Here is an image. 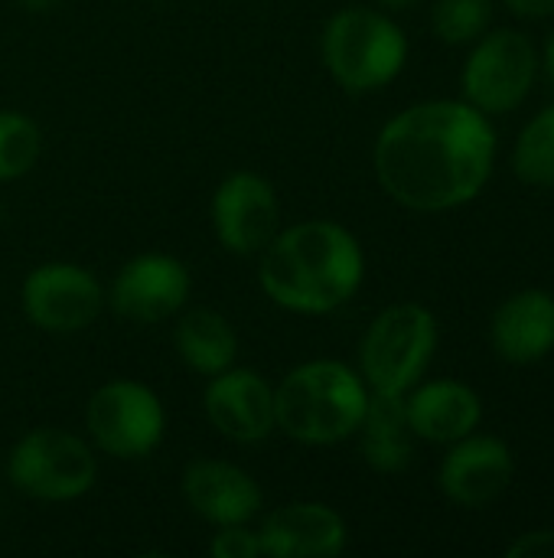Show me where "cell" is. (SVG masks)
I'll list each match as a JSON object with an SVG mask.
<instances>
[{"label": "cell", "instance_id": "6da1fadb", "mask_svg": "<svg viewBox=\"0 0 554 558\" xmlns=\"http://www.w3.org/2000/svg\"><path fill=\"white\" fill-rule=\"evenodd\" d=\"M496 131L470 101H418L376 137L372 167L405 209L447 213L480 196L493 173Z\"/></svg>", "mask_w": 554, "mask_h": 558}, {"label": "cell", "instance_id": "7a4b0ae2", "mask_svg": "<svg viewBox=\"0 0 554 558\" xmlns=\"http://www.w3.org/2000/svg\"><path fill=\"white\" fill-rule=\"evenodd\" d=\"M366 252L359 239L333 219H304L258 252V284L271 304L320 317L340 311L362 288Z\"/></svg>", "mask_w": 554, "mask_h": 558}, {"label": "cell", "instance_id": "3957f363", "mask_svg": "<svg viewBox=\"0 0 554 558\" xmlns=\"http://www.w3.org/2000/svg\"><path fill=\"white\" fill-rule=\"evenodd\" d=\"M369 409V386L359 369L340 360H310L294 366L274 386L278 432L297 445L330 448L356 438Z\"/></svg>", "mask_w": 554, "mask_h": 558}, {"label": "cell", "instance_id": "277c9868", "mask_svg": "<svg viewBox=\"0 0 554 558\" xmlns=\"http://www.w3.org/2000/svg\"><path fill=\"white\" fill-rule=\"evenodd\" d=\"M320 56L340 88L366 95L402 75L408 62V36L385 10L343 7L323 26Z\"/></svg>", "mask_w": 554, "mask_h": 558}, {"label": "cell", "instance_id": "5b68a950", "mask_svg": "<svg viewBox=\"0 0 554 558\" xmlns=\"http://www.w3.org/2000/svg\"><path fill=\"white\" fill-rule=\"evenodd\" d=\"M438 350V320L421 304H392L366 330L359 376L369 392L408 396L428 373Z\"/></svg>", "mask_w": 554, "mask_h": 558}, {"label": "cell", "instance_id": "8992f818", "mask_svg": "<svg viewBox=\"0 0 554 558\" xmlns=\"http://www.w3.org/2000/svg\"><path fill=\"white\" fill-rule=\"evenodd\" d=\"M10 484L39 504H69L85 497L98 481L95 448L65 428H33L26 432L7 458Z\"/></svg>", "mask_w": 554, "mask_h": 558}, {"label": "cell", "instance_id": "52a82bcc", "mask_svg": "<svg viewBox=\"0 0 554 558\" xmlns=\"http://www.w3.org/2000/svg\"><path fill=\"white\" fill-rule=\"evenodd\" d=\"M85 428L91 448L101 454L114 461H140L163 441L167 409L150 386L111 379L91 392L85 405Z\"/></svg>", "mask_w": 554, "mask_h": 558}, {"label": "cell", "instance_id": "ba28073f", "mask_svg": "<svg viewBox=\"0 0 554 558\" xmlns=\"http://www.w3.org/2000/svg\"><path fill=\"white\" fill-rule=\"evenodd\" d=\"M108 304L101 281L75 262L36 265L20 288V307L26 320L52 337L88 330Z\"/></svg>", "mask_w": 554, "mask_h": 558}, {"label": "cell", "instance_id": "9c48e42d", "mask_svg": "<svg viewBox=\"0 0 554 558\" xmlns=\"http://www.w3.org/2000/svg\"><path fill=\"white\" fill-rule=\"evenodd\" d=\"M539 75L535 43L519 29H496L477 39L464 65V95L483 114H506L526 101Z\"/></svg>", "mask_w": 554, "mask_h": 558}, {"label": "cell", "instance_id": "30bf717a", "mask_svg": "<svg viewBox=\"0 0 554 558\" xmlns=\"http://www.w3.org/2000/svg\"><path fill=\"white\" fill-rule=\"evenodd\" d=\"M212 229L225 252L258 255L281 229V199L271 180L255 170L229 173L212 193Z\"/></svg>", "mask_w": 554, "mask_h": 558}, {"label": "cell", "instance_id": "8fae6325", "mask_svg": "<svg viewBox=\"0 0 554 558\" xmlns=\"http://www.w3.org/2000/svg\"><path fill=\"white\" fill-rule=\"evenodd\" d=\"M193 291L189 268L167 252H144L121 265L111 281L108 304L127 324H160L173 320Z\"/></svg>", "mask_w": 554, "mask_h": 558}, {"label": "cell", "instance_id": "7c38bea8", "mask_svg": "<svg viewBox=\"0 0 554 558\" xmlns=\"http://www.w3.org/2000/svg\"><path fill=\"white\" fill-rule=\"evenodd\" d=\"M202 412L232 445H258L278 432L274 386L248 366H229L209 376L202 389Z\"/></svg>", "mask_w": 554, "mask_h": 558}, {"label": "cell", "instance_id": "4fadbf2b", "mask_svg": "<svg viewBox=\"0 0 554 558\" xmlns=\"http://www.w3.org/2000/svg\"><path fill=\"white\" fill-rule=\"evenodd\" d=\"M516 474L513 451L506 441L490 435H467L451 445L441 464V490L451 504L480 510L496 504Z\"/></svg>", "mask_w": 554, "mask_h": 558}, {"label": "cell", "instance_id": "5bb4252c", "mask_svg": "<svg viewBox=\"0 0 554 558\" xmlns=\"http://www.w3.org/2000/svg\"><path fill=\"white\" fill-rule=\"evenodd\" d=\"M180 490L186 507L216 530L251 523L264 504L258 481L245 468L212 458L193 461L180 477Z\"/></svg>", "mask_w": 554, "mask_h": 558}, {"label": "cell", "instance_id": "9a60e30c", "mask_svg": "<svg viewBox=\"0 0 554 558\" xmlns=\"http://www.w3.org/2000/svg\"><path fill=\"white\" fill-rule=\"evenodd\" d=\"M346 520L317 500L284 504L258 526L261 556L271 558H333L346 549Z\"/></svg>", "mask_w": 554, "mask_h": 558}, {"label": "cell", "instance_id": "2e32d148", "mask_svg": "<svg viewBox=\"0 0 554 558\" xmlns=\"http://www.w3.org/2000/svg\"><path fill=\"white\" fill-rule=\"evenodd\" d=\"M493 350L516 366L545 360L554 350V294L526 288L506 298L490 324Z\"/></svg>", "mask_w": 554, "mask_h": 558}, {"label": "cell", "instance_id": "e0dca14e", "mask_svg": "<svg viewBox=\"0 0 554 558\" xmlns=\"http://www.w3.org/2000/svg\"><path fill=\"white\" fill-rule=\"evenodd\" d=\"M405 415L415 438L431 445H454L477 432L483 418L480 396L457 379H434L405 396Z\"/></svg>", "mask_w": 554, "mask_h": 558}, {"label": "cell", "instance_id": "ac0fdd59", "mask_svg": "<svg viewBox=\"0 0 554 558\" xmlns=\"http://www.w3.org/2000/svg\"><path fill=\"white\" fill-rule=\"evenodd\" d=\"M173 350L183 366L199 376H216L238 360V333L225 314L212 307H183L173 327Z\"/></svg>", "mask_w": 554, "mask_h": 558}, {"label": "cell", "instance_id": "d6986e66", "mask_svg": "<svg viewBox=\"0 0 554 558\" xmlns=\"http://www.w3.org/2000/svg\"><path fill=\"white\" fill-rule=\"evenodd\" d=\"M356 435L362 461L379 474H398L415 458V432L405 415V396L369 392V409Z\"/></svg>", "mask_w": 554, "mask_h": 558}, {"label": "cell", "instance_id": "ffe728a7", "mask_svg": "<svg viewBox=\"0 0 554 558\" xmlns=\"http://www.w3.org/2000/svg\"><path fill=\"white\" fill-rule=\"evenodd\" d=\"M42 150L39 124L13 108H0V183L26 177Z\"/></svg>", "mask_w": 554, "mask_h": 558}, {"label": "cell", "instance_id": "44dd1931", "mask_svg": "<svg viewBox=\"0 0 554 558\" xmlns=\"http://www.w3.org/2000/svg\"><path fill=\"white\" fill-rule=\"evenodd\" d=\"M513 167L519 180L529 186H554V105L522 128Z\"/></svg>", "mask_w": 554, "mask_h": 558}, {"label": "cell", "instance_id": "7402d4cb", "mask_svg": "<svg viewBox=\"0 0 554 558\" xmlns=\"http://www.w3.org/2000/svg\"><path fill=\"white\" fill-rule=\"evenodd\" d=\"M493 20V0H438L431 10V29L447 46L477 43Z\"/></svg>", "mask_w": 554, "mask_h": 558}, {"label": "cell", "instance_id": "603a6c76", "mask_svg": "<svg viewBox=\"0 0 554 558\" xmlns=\"http://www.w3.org/2000/svg\"><path fill=\"white\" fill-rule=\"evenodd\" d=\"M209 553L216 558H258L261 556V543H258V530H251L248 523L238 526H219Z\"/></svg>", "mask_w": 554, "mask_h": 558}, {"label": "cell", "instance_id": "cb8c5ba5", "mask_svg": "<svg viewBox=\"0 0 554 558\" xmlns=\"http://www.w3.org/2000/svg\"><path fill=\"white\" fill-rule=\"evenodd\" d=\"M509 558H554V530L522 533L516 543L506 546Z\"/></svg>", "mask_w": 554, "mask_h": 558}, {"label": "cell", "instance_id": "d4e9b609", "mask_svg": "<svg viewBox=\"0 0 554 558\" xmlns=\"http://www.w3.org/2000/svg\"><path fill=\"white\" fill-rule=\"evenodd\" d=\"M516 16L526 20H542V16H554V0H503Z\"/></svg>", "mask_w": 554, "mask_h": 558}, {"label": "cell", "instance_id": "484cf974", "mask_svg": "<svg viewBox=\"0 0 554 558\" xmlns=\"http://www.w3.org/2000/svg\"><path fill=\"white\" fill-rule=\"evenodd\" d=\"M26 13H49L52 7H59L62 0H16Z\"/></svg>", "mask_w": 554, "mask_h": 558}, {"label": "cell", "instance_id": "4316f807", "mask_svg": "<svg viewBox=\"0 0 554 558\" xmlns=\"http://www.w3.org/2000/svg\"><path fill=\"white\" fill-rule=\"evenodd\" d=\"M385 13H395V10H408V7H415L418 0H376Z\"/></svg>", "mask_w": 554, "mask_h": 558}, {"label": "cell", "instance_id": "83f0119b", "mask_svg": "<svg viewBox=\"0 0 554 558\" xmlns=\"http://www.w3.org/2000/svg\"><path fill=\"white\" fill-rule=\"evenodd\" d=\"M545 69H549V78H552L554 85V33L549 36V43H545Z\"/></svg>", "mask_w": 554, "mask_h": 558}, {"label": "cell", "instance_id": "f1b7e54d", "mask_svg": "<svg viewBox=\"0 0 554 558\" xmlns=\"http://www.w3.org/2000/svg\"><path fill=\"white\" fill-rule=\"evenodd\" d=\"M3 213H7V206H3V203H0V219H3Z\"/></svg>", "mask_w": 554, "mask_h": 558}]
</instances>
